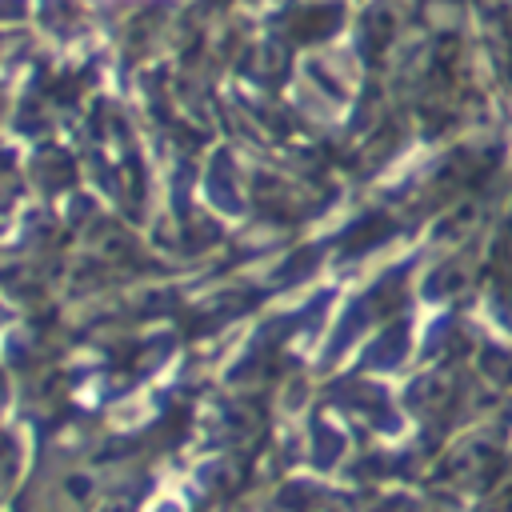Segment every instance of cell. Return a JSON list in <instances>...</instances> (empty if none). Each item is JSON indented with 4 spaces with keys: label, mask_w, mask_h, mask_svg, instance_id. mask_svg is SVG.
Listing matches in <instances>:
<instances>
[{
    "label": "cell",
    "mask_w": 512,
    "mask_h": 512,
    "mask_svg": "<svg viewBox=\"0 0 512 512\" xmlns=\"http://www.w3.org/2000/svg\"><path fill=\"white\" fill-rule=\"evenodd\" d=\"M100 4H116V0H100Z\"/></svg>",
    "instance_id": "cell-1"
}]
</instances>
